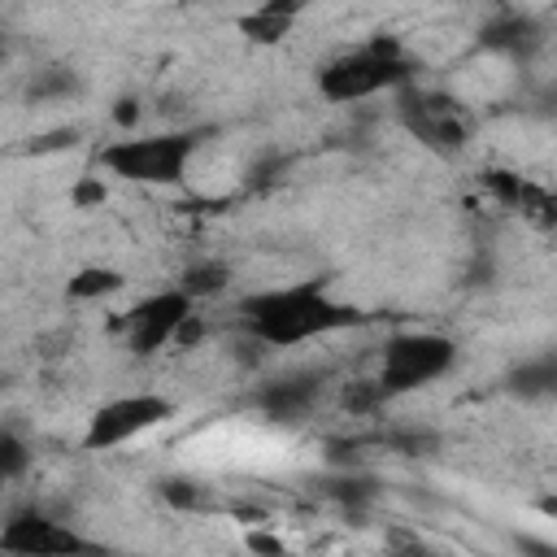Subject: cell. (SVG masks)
<instances>
[{
    "label": "cell",
    "instance_id": "6da1fadb",
    "mask_svg": "<svg viewBox=\"0 0 557 557\" xmlns=\"http://www.w3.org/2000/svg\"><path fill=\"white\" fill-rule=\"evenodd\" d=\"M248 335L265 348H296L348 326H361L366 313L339 296H331V287L322 278H305V283H287V287H265L244 296L239 305Z\"/></svg>",
    "mask_w": 557,
    "mask_h": 557
},
{
    "label": "cell",
    "instance_id": "7a4b0ae2",
    "mask_svg": "<svg viewBox=\"0 0 557 557\" xmlns=\"http://www.w3.org/2000/svg\"><path fill=\"white\" fill-rule=\"evenodd\" d=\"M409 78H413V65L400 52V44L379 35V39H370V44H361V48L339 52L335 61H326L318 70V96L331 100V104H357L366 96L405 87Z\"/></svg>",
    "mask_w": 557,
    "mask_h": 557
},
{
    "label": "cell",
    "instance_id": "3957f363",
    "mask_svg": "<svg viewBox=\"0 0 557 557\" xmlns=\"http://www.w3.org/2000/svg\"><path fill=\"white\" fill-rule=\"evenodd\" d=\"M196 152L191 131H161V135H126L100 148V165L122 178V183H148V187H170L183 183L187 165Z\"/></svg>",
    "mask_w": 557,
    "mask_h": 557
},
{
    "label": "cell",
    "instance_id": "277c9868",
    "mask_svg": "<svg viewBox=\"0 0 557 557\" xmlns=\"http://www.w3.org/2000/svg\"><path fill=\"white\" fill-rule=\"evenodd\" d=\"M457 366V344L444 331H396L379 352V387L383 396H409L431 387Z\"/></svg>",
    "mask_w": 557,
    "mask_h": 557
},
{
    "label": "cell",
    "instance_id": "5b68a950",
    "mask_svg": "<svg viewBox=\"0 0 557 557\" xmlns=\"http://www.w3.org/2000/svg\"><path fill=\"white\" fill-rule=\"evenodd\" d=\"M174 418V400L157 396V392H126V396H113L104 405H96V413L87 418V431H83V448L87 453H109V448H122L131 444L135 435L161 426Z\"/></svg>",
    "mask_w": 557,
    "mask_h": 557
},
{
    "label": "cell",
    "instance_id": "8992f818",
    "mask_svg": "<svg viewBox=\"0 0 557 557\" xmlns=\"http://www.w3.org/2000/svg\"><path fill=\"white\" fill-rule=\"evenodd\" d=\"M0 553H17V557H109L104 544L87 540L70 522L48 518L39 509L13 513L0 527Z\"/></svg>",
    "mask_w": 557,
    "mask_h": 557
},
{
    "label": "cell",
    "instance_id": "52a82bcc",
    "mask_svg": "<svg viewBox=\"0 0 557 557\" xmlns=\"http://www.w3.org/2000/svg\"><path fill=\"white\" fill-rule=\"evenodd\" d=\"M396 113H400V126H405L422 148H431V152H440V157L461 152L466 139H470V126H466L457 100L444 96V91H422V87L413 91V87H409V91L400 96Z\"/></svg>",
    "mask_w": 557,
    "mask_h": 557
},
{
    "label": "cell",
    "instance_id": "ba28073f",
    "mask_svg": "<svg viewBox=\"0 0 557 557\" xmlns=\"http://www.w3.org/2000/svg\"><path fill=\"white\" fill-rule=\"evenodd\" d=\"M191 296L183 287H170V292H152L144 296L131 313H126V348L135 357H152L161 352L170 339L183 335V326L191 322Z\"/></svg>",
    "mask_w": 557,
    "mask_h": 557
},
{
    "label": "cell",
    "instance_id": "9c48e42d",
    "mask_svg": "<svg viewBox=\"0 0 557 557\" xmlns=\"http://www.w3.org/2000/svg\"><path fill=\"white\" fill-rule=\"evenodd\" d=\"M479 44H483L487 52H496V57L527 61V57L540 52V44H544V26H540L531 13H522V9H500L496 17L483 22Z\"/></svg>",
    "mask_w": 557,
    "mask_h": 557
},
{
    "label": "cell",
    "instance_id": "30bf717a",
    "mask_svg": "<svg viewBox=\"0 0 557 557\" xmlns=\"http://www.w3.org/2000/svg\"><path fill=\"white\" fill-rule=\"evenodd\" d=\"M318 374H292V379H278V383H265L257 392V405L265 409V418L274 422H300L313 405H318Z\"/></svg>",
    "mask_w": 557,
    "mask_h": 557
},
{
    "label": "cell",
    "instance_id": "8fae6325",
    "mask_svg": "<svg viewBox=\"0 0 557 557\" xmlns=\"http://www.w3.org/2000/svg\"><path fill=\"white\" fill-rule=\"evenodd\" d=\"M505 392L518 400H557V348L522 357L509 374H505Z\"/></svg>",
    "mask_w": 557,
    "mask_h": 557
},
{
    "label": "cell",
    "instance_id": "7c38bea8",
    "mask_svg": "<svg viewBox=\"0 0 557 557\" xmlns=\"http://www.w3.org/2000/svg\"><path fill=\"white\" fill-rule=\"evenodd\" d=\"M296 17H300V4H292V0H265V4H257V9H248L239 17V30L252 44H278L296 26Z\"/></svg>",
    "mask_w": 557,
    "mask_h": 557
},
{
    "label": "cell",
    "instance_id": "4fadbf2b",
    "mask_svg": "<svg viewBox=\"0 0 557 557\" xmlns=\"http://www.w3.org/2000/svg\"><path fill=\"white\" fill-rule=\"evenodd\" d=\"M122 287H126V274L122 270H113V265H83L65 283V296L70 300H104V296H113Z\"/></svg>",
    "mask_w": 557,
    "mask_h": 557
},
{
    "label": "cell",
    "instance_id": "5bb4252c",
    "mask_svg": "<svg viewBox=\"0 0 557 557\" xmlns=\"http://www.w3.org/2000/svg\"><path fill=\"white\" fill-rule=\"evenodd\" d=\"M78 91V78L65 70V65H44V70H35V78H30V87H26V96L30 100H65V96H74Z\"/></svg>",
    "mask_w": 557,
    "mask_h": 557
},
{
    "label": "cell",
    "instance_id": "9a60e30c",
    "mask_svg": "<svg viewBox=\"0 0 557 557\" xmlns=\"http://www.w3.org/2000/svg\"><path fill=\"white\" fill-rule=\"evenodd\" d=\"M226 283H231V270L222 261H196V265L183 270V283L178 287L196 300V296H218Z\"/></svg>",
    "mask_w": 557,
    "mask_h": 557
},
{
    "label": "cell",
    "instance_id": "2e32d148",
    "mask_svg": "<svg viewBox=\"0 0 557 557\" xmlns=\"http://www.w3.org/2000/svg\"><path fill=\"white\" fill-rule=\"evenodd\" d=\"M157 492H161V500H165L170 509H205V487H200L196 479L170 474V479L157 483Z\"/></svg>",
    "mask_w": 557,
    "mask_h": 557
},
{
    "label": "cell",
    "instance_id": "e0dca14e",
    "mask_svg": "<svg viewBox=\"0 0 557 557\" xmlns=\"http://www.w3.org/2000/svg\"><path fill=\"white\" fill-rule=\"evenodd\" d=\"M339 400H344V409H348V413H374L387 396H383L379 379H352V383H344Z\"/></svg>",
    "mask_w": 557,
    "mask_h": 557
},
{
    "label": "cell",
    "instance_id": "ac0fdd59",
    "mask_svg": "<svg viewBox=\"0 0 557 557\" xmlns=\"http://www.w3.org/2000/svg\"><path fill=\"white\" fill-rule=\"evenodd\" d=\"M518 213H527V218L540 222V226H557V191L527 183V191H522V200H518Z\"/></svg>",
    "mask_w": 557,
    "mask_h": 557
},
{
    "label": "cell",
    "instance_id": "d6986e66",
    "mask_svg": "<svg viewBox=\"0 0 557 557\" xmlns=\"http://www.w3.org/2000/svg\"><path fill=\"white\" fill-rule=\"evenodd\" d=\"M527 183H531V178H522V174H513V170H487V174H483V187H487L500 205H509V209H518Z\"/></svg>",
    "mask_w": 557,
    "mask_h": 557
},
{
    "label": "cell",
    "instance_id": "ffe728a7",
    "mask_svg": "<svg viewBox=\"0 0 557 557\" xmlns=\"http://www.w3.org/2000/svg\"><path fill=\"white\" fill-rule=\"evenodd\" d=\"M26 466H30L26 444H22L13 431H0V474L13 483V479H22V474H26Z\"/></svg>",
    "mask_w": 557,
    "mask_h": 557
},
{
    "label": "cell",
    "instance_id": "44dd1931",
    "mask_svg": "<svg viewBox=\"0 0 557 557\" xmlns=\"http://www.w3.org/2000/svg\"><path fill=\"white\" fill-rule=\"evenodd\" d=\"M383 444L405 453V457H426V453H435L440 440L431 431H392V435H383Z\"/></svg>",
    "mask_w": 557,
    "mask_h": 557
},
{
    "label": "cell",
    "instance_id": "7402d4cb",
    "mask_svg": "<svg viewBox=\"0 0 557 557\" xmlns=\"http://www.w3.org/2000/svg\"><path fill=\"white\" fill-rule=\"evenodd\" d=\"M370 492H374V487H370L366 479H352V474L331 483V496H335V500H344V505H361V500H370Z\"/></svg>",
    "mask_w": 557,
    "mask_h": 557
},
{
    "label": "cell",
    "instance_id": "603a6c76",
    "mask_svg": "<svg viewBox=\"0 0 557 557\" xmlns=\"http://www.w3.org/2000/svg\"><path fill=\"white\" fill-rule=\"evenodd\" d=\"M74 144H78V131L74 126H61V131H48V135L30 139L26 152H52V148H74Z\"/></svg>",
    "mask_w": 557,
    "mask_h": 557
},
{
    "label": "cell",
    "instance_id": "cb8c5ba5",
    "mask_svg": "<svg viewBox=\"0 0 557 557\" xmlns=\"http://www.w3.org/2000/svg\"><path fill=\"white\" fill-rule=\"evenodd\" d=\"M392 553H396V557H444V553H435L431 544H422V540H413V535H396V540H392Z\"/></svg>",
    "mask_w": 557,
    "mask_h": 557
},
{
    "label": "cell",
    "instance_id": "d4e9b609",
    "mask_svg": "<svg viewBox=\"0 0 557 557\" xmlns=\"http://www.w3.org/2000/svg\"><path fill=\"white\" fill-rule=\"evenodd\" d=\"M104 200V183L100 178H83L78 187H74V205L78 209H91V205H100Z\"/></svg>",
    "mask_w": 557,
    "mask_h": 557
},
{
    "label": "cell",
    "instance_id": "484cf974",
    "mask_svg": "<svg viewBox=\"0 0 557 557\" xmlns=\"http://www.w3.org/2000/svg\"><path fill=\"white\" fill-rule=\"evenodd\" d=\"M248 544H252L257 553H265V557H287L283 540H274V535H261V531H252V535H248Z\"/></svg>",
    "mask_w": 557,
    "mask_h": 557
},
{
    "label": "cell",
    "instance_id": "4316f807",
    "mask_svg": "<svg viewBox=\"0 0 557 557\" xmlns=\"http://www.w3.org/2000/svg\"><path fill=\"white\" fill-rule=\"evenodd\" d=\"M535 113H544V117H557V83H553V87H544V91L535 96Z\"/></svg>",
    "mask_w": 557,
    "mask_h": 557
},
{
    "label": "cell",
    "instance_id": "83f0119b",
    "mask_svg": "<svg viewBox=\"0 0 557 557\" xmlns=\"http://www.w3.org/2000/svg\"><path fill=\"white\" fill-rule=\"evenodd\" d=\"M113 117H117L122 126H135V117H139V109H135V100H117V109H113Z\"/></svg>",
    "mask_w": 557,
    "mask_h": 557
},
{
    "label": "cell",
    "instance_id": "f1b7e54d",
    "mask_svg": "<svg viewBox=\"0 0 557 557\" xmlns=\"http://www.w3.org/2000/svg\"><path fill=\"white\" fill-rule=\"evenodd\" d=\"M4 557H17V553H4Z\"/></svg>",
    "mask_w": 557,
    "mask_h": 557
}]
</instances>
